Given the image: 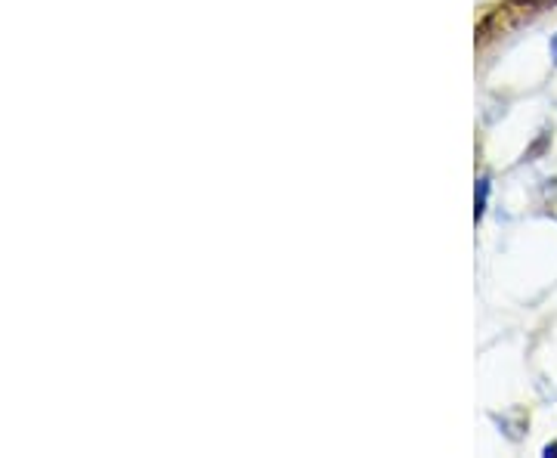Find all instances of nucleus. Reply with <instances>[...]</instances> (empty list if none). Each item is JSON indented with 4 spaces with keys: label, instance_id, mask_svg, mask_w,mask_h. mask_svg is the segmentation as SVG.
Returning a JSON list of instances; mask_svg holds the SVG:
<instances>
[{
    "label": "nucleus",
    "instance_id": "nucleus-1",
    "mask_svg": "<svg viewBox=\"0 0 557 458\" xmlns=\"http://www.w3.org/2000/svg\"><path fill=\"white\" fill-rule=\"evenodd\" d=\"M545 455H557V443H551V446H545Z\"/></svg>",
    "mask_w": 557,
    "mask_h": 458
},
{
    "label": "nucleus",
    "instance_id": "nucleus-2",
    "mask_svg": "<svg viewBox=\"0 0 557 458\" xmlns=\"http://www.w3.org/2000/svg\"><path fill=\"white\" fill-rule=\"evenodd\" d=\"M551 56H554V62H557V35H554V41H551Z\"/></svg>",
    "mask_w": 557,
    "mask_h": 458
}]
</instances>
